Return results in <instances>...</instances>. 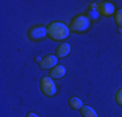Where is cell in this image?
I'll return each instance as SVG.
<instances>
[{
	"mask_svg": "<svg viewBox=\"0 0 122 117\" xmlns=\"http://www.w3.org/2000/svg\"><path fill=\"white\" fill-rule=\"evenodd\" d=\"M47 35L55 42L64 40L70 35V29L62 22H52L47 26Z\"/></svg>",
	"mask_w": 122,
	"mask_h": 117,
	"instance_id": "cell-1",
	"label": "cell"
},
{
	"mask_svg": "<svg viewBox=\"0 0 122 117\" xmlns=\"http://www.w3.org/2000/svg\"><path fill=\"white\" fill-rule=\"evenodd\" d=\"M90 25H91L90 17L85 16V14H78V16H75L74 18L71 20L69 29H70V31H73V33H83V31H86L87 29L90 27Z\"/></svg>",
	"mask_w": 122,
	"mask_h": 117,
	"instance_id": "cell-2",
	"label": "cell"
},
{
	"mask_svg": "<svg viewBox=\"0 0 122 117\" xmlns=\"http://www.w3.org/2000/svg\"><path fill=\"white\" fill-rule=\"evenodd\" d=\"M40 91L44 94L46 96H53L55 94L57 91V87H56V83L53 82V78L51 77H43L42 80H40Z\"/></svg>",
	"mask_w": 122,
	"mask_h": 117,
	"instance_id": "cell-3",
	"label": "cell"
},
{
	"mask_svg": "<svg viewBox=\"0 0 122 117\" xmlns=\"http://www.w3.org/2000/svg\"><path fill=\"white\" fill-rule=\"evenodd\" d=\"M29 38H30L33 42H38V40H42L44 39L46 37H48L47 35V27L46 26H33V27L29 30Z\"/></svg>",
	"mask_w": 122,
	"mask_h": 117,
	"instance_id": "cell-4",
	"label": "cell"
},
{
	"mask_svg": "<svg viewBox=\"0 0 122 117\" xmlns=\"http://www.w3.org/2000/svg\"><path fill=\"white\" fill-rule=\"evenodd\" d=\"M96 9H97V12H99V14H101V16H105V17L114 16V13H116V8H114V5H113L110 1L96 3Z\"/></svg>",
	"mask_w": 122,
	"mask_h": 117,
	"instance_id": "cell-5",
	"label": "cell"
},
{
	"mask_svg": "<svg viewBox=\"0 0 122 117\" xmlns=\"http://www.w3.org/2000/svg\"><path fill=\"white\" fill-rule=\"evenodd\" d=\"M57 60L59 57L56 55H47L42 58V63H40V68L44 70H51L52 68L57 65Z\"/></svg>",
	"mask_w": 122,
	"mask_h": 117,
	"instance_id": "cell-6",
	"label": "cell"
},
{
	"mask_svg": "<svg viewBox=\"0 0 122 117\" xmlns=\"http://www.w3.org/2000/svg\"><path fill=\"white\" fill-rule=\"evenodd\" d=\"M66 74V68L62 65H56L55 68H52L49 70V77L51 78H56V80H60L64 75Z\"/></svg>",
	"mask_w": 122,
	"mask_h": 117,
	"instance_id": "cell-7",
	"label": "cell"
},
{
	"mask_svg": "<svg viewBox=\"0 0 122 117\" xmlns=\"http://www.w3.org/2000/svg\"><path fill=\"white\" fill-rule=\"evenodd\" d=\"M69 53H70V44H69V43H61V44L57 46L56 53L55 55L60 58H64V57L68 56Z\"/></svg>",
	"mask_w": 122,
	"mask_h": 117,
	"instance_id": "cell-8",
	"label": "cell"
},
{
	"mask_svg": "<svg viewBox=\"0 0 122 117\" xmlns=\"http://www.w3.org/2000/svg\"><path fill=\"white\" fill-rule=\"evenodd\" d=\"M68 104H69V107H70L71 109H74V111H81V108L83 107V101L81 100L79 98H77V96H71V98H69Z\"/></svg>",
	"mask_w": 122,
	"mask_h": 117,
	"instance_id": "cell-9",
	"label": "cell"
},
{
	"mask_svg": "<svg viewBox=\"0 0 122 117\" xmlns=\"http://www.w3.org/2000/svg\"><path fill=\"white\" fill-rule=\"evenodd\" d=\"M81 115L83 117H97V113L95 112V109L90 105H83L81 108Z\"/></svg>",
	"mask_w": 122,
	"mask_h": 117,
	"instance_id": "cell-10",
	"label": "cell"
},
{
	"mask_svg": "<svg viewBox=\"0 0 122 117\" xmlns=\"http://www.w3.org/2000/svg\"><path fill=\"white\" fill-rule=\"evenodd\" d=\"M114 22L117 23V26L120 29H122V9H118V11H116V13H114Z\"/></svg>",
	"mask_w": 122,
	"mask_h": 117,
	"instance_id": "cell-11",
	"label": "cell"
},
{
	"mask_svg": "<svg viewBox=\"0 0 122 117\" xmlns=\"http://www.w3.org/2000/svg\"><path fill=\"white\" fill-rule=\"evenodd\" d=\"M114 99H116V103H117L118 105H122V89H120L117 92H116Z\"/></svg>",
	"mask_w": 122,
	"mask_h": 117,
	"instance_id": "cell-12",
	"label": "cell"
},
{
	"mask_svg": "<svg viewBox=\"0 0 122 117\" xmlns=\"http://www.w3.org/2000/svg\"><path fill=\"white\" fill-rule=\"evenodd\" d=\"M26 117H39L36 115V113H34V112H29L27 115H26Z\"/></svg>",
	"mask_w": 122,
	"mask_h": 117,
	"instance_id": "cell-13",
	"label": "cell"
},
{
	"mask_svg": "<svg viewBox=\"0 0 122 117\" xmlns=\"http://www.w3.org/2000/svg\"><path fill=\"white\" fill-rule=\"evenodd\" d=\"M35 61H36V63H42V58H40V57H35Z\"/></svg>",
	"mask_w": 122,
	"mask_h": 117,
	"instance_id": "cell-14",
	"label": "cell"
}]
</instances>
